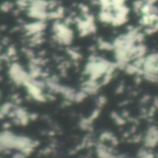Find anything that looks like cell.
Listing matches in <instances>:
<instances>
[{
  "instance_id": "7a4b0ae2",
  "label": "cell",
  "mask_w": 158,
  "mask_h": 158,
  "mask_svg": "<svg viewBox=\"0 0 158 158\" xmlns=\"http://www.w3.org/2000/svg\"><path fill=\"white\" fill-rule=\"evenodd\" d=\"M13 158H25V155H24L23 153H22V154L18 153V154H15V155H14Z\"/></svg>"
},
{
  "instance_id": "6da1fadb",
  "label": "cell",
  "mask_w": 158,
  "mask_h": 158,
  "mask_svg": "<svg viewBox=\"0 0 158 158\" xmlns=\"http://www.w3.org/2000/svg\"><path fill=\"white\" fill-rule=\"evenodd\" d=\"M0 8H1V10H3V11H5V12L9 11V10L12 8V4L9 3V2H5V3H3V4L1 5Z\"/></svg>"
}]
</instances>
